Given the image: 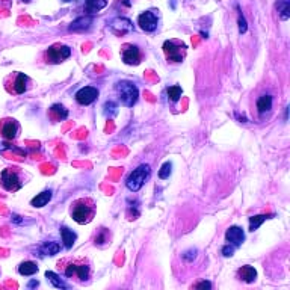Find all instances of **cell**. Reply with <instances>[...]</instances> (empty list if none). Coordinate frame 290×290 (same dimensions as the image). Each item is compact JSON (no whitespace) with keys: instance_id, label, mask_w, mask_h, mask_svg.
Returning <instances> with one entry per match:
<instances>
[{"instance_id":"4fadbf2b","label":"cell","mask_w":290,"mask_h":290,"mask_svg":"<svg viewBox=\"0 0 290 290\" xmlns=\"http://www.w3.org/2000/svg\"><path fill=\"white\" fill-rule=\"evenodd\" d=\"M225 241H227V244H231L233 247L239 248L245 241V233L241 227L233 225L225 231Z\"/></svg>"},{"instance_id":"8fae6325","label":"cell","mask_w":290,"mask_h":290,"mask_svg":"<svg viewBox=\"0 0 290 290\" xmlns=\"http://www.w3.org/2000/svg\"><path fill=\"white\" fill-rule=\"evenodd\" d=\"M121 58H123L125 65H139L141 59H142V55H141V50H139L138 45L125 44L123 50H121Z\"/></svg>"},{"instance_id":"d6986e66","label":"cell","mask_w":290,"mask_h":290,"mask_svg":"<svg viewBox=\"0 0 290 290\" xmlns=\"http://www.w3.org/2000/svg\"><path fill=\"white\" fill-rule=\"evenodd\" d=\"M108 0H85V12L88 15H94L103 8H106Z\"/></svg>"},{"instance_id":"277c9868","label":"cell","mask_w":290,"mask_h":290,"mask_svg":"<svg viewBox=\"0 0 290 290\" xmlns=\"http://www.w3.org/2000/svg\"><path fill=\"white\" fill-rule=\"evenodd\" d=\"M64 275L68 278H77L79 281H86L91 277V265L86 260L67 261L64 266Z\"/></svg>"},{"instance_id":"d590c367","label":"cell","mask_w":290,"mask_h":290,"mask_svg":"<svg viewBox=\"0 0 290 290\" xmlns=\"http://www.w3.org/2000/svg\"><path fill=\"white\" fill-rule=\"evenodd\" d=\"M12 221H14V222H17V224H21V222H23V221L20 219V216H18V215H12Z\"/></svg>"},{"instance_id":"ffe728a7","label":"cell","mask_w":290,"mask_h":290,"mask_svg":"<svg viewBox=\"0 0 290 290\" xmlns=\"http://www.w3.org/2000/svg\"><path fill=\"white\" fill-rule=\"evenodd\" d=\"M238 275H239V278H241L242 281H245V283H254L255 278H257V271H255L252 266L245 265V266H242V268L238 271Z\"/></svg>"},{"instance_id":"7c38bea8","label":"cell","mask_w":290,"mask_h":290,"mask_svg":"<svg viewBox=\"0 0 290 290\" xmlns=\"http://www.w3.org/2000/svg\"><path fill=\"white\" fill-rule=\"evenodd\" d=\"M100 91L94 86H85V88H81L77 92H76V101L82 106H88L91 103H94L98 97Z\"/></svg>"},{"instance_id":"1f68e13d","label":"cell","mask_w":290,"mask_h":290,"mask_svg":"<svg viewBox=\"0 0 290 290\" xmlns=\"http://www.w3.org/2000/svg\"><path fill=\"white\" fill-rule=\"evenodd\" d=\"M171 172H172V164L171 162H165L164 165L161 166V169H159V177L162 180H166V178H169Z\"/></svg>"},{"instance_id":"7402d4cb","label":"cell","mask_w":290,"mask_h":290,"mask_svg":"<svg viewBox=\"0 0 290 290\" xmlns=\"http://www.w3.org/2000/svg\"><path fill=\"white\" fill-rule=\"evenodd\" d=\"M38 272V266L34 261H23L18 265V274L23 277H32Z\"/></svg>"},{"instance_id":"8d00e7d4","label":"cell","mask_w":290,"mask_h":290,"mask_svg":"<svg viewBox=\"0 0 290 290\" xmlns=\"http://www.w3.org/2000/svg\"><path fill=\"white\" fill-rule=\"evenodd\" d=\"M38 284H40V283H38L37 280H32V281L28 284V287H38Z\"/></svg>"},{"instance_id":"4dcf8cb0","label":"cell","mask_w":290,"mask_h":290,"mask_svg":"<svg viewBox=\"0 0 290 290\" xmlns=\"http://www.w3.org/2000/svg\"><path fill=\"white\" fill-rule=\"evenodd\" d=\"M238 23H239V34L241 35L245 34L248 31V24H247V20H245V17H244L242 11L239 8H238Z\"/></svg>"},{"instance_id":"74e56055","label":"cell","mask_w":290,"mask_h":290,"mask_svg":"<svg viewBox=\"0 0 290 290\" xmlns=\"http://www.w3.org/2000/svg\"><path fill=\"white\" fill-rule=\"evenodd\" d=\"M23 2H26V3H29V2H31V0H23Z\"/></svg>"},{"instance_id":"484cf974","label":"cell","mask_w":290,"mask_h":290,"mask_svg":"<svg viewBox=\"0 0 290 290\" xmlns=\"http://www.w3.org/2000/svg\"><path fill=\"white\" fill-rule=\"evenodd\" d=\"M277 11L283 21H287L290 17V0H277Z\"/></svg>"},{"instance_id":"8992f818","label":"cell","mask_w":290,"mask_h":290,"mask_svg":"<svg viewBox=\"0 0 290 290\" xmlns=\"http://www.w3.org/2000/svg\"><path fill=\"white\" fill-rule=\"evenodd\" d=\"M186 44L183 42H177L174 40H169V41L164 42V53L166 55L168 61L171 62H183L184 59V55H186Z\"/></svg>"},{"instance_id":"44dd1931","label":"cell","mask_w":290,"mask_h":290,"mask_svg":"<svg viewBox=\"0 0 290 290\" xmlns=\"http://www.w3.org/2000/svg\"><path fill=\"white\" fill-rule=\"evenodd\" d=\"M111 244V234H109V230L108 228H100L94 238V245L98 247V248H103L106 245Z\"/></svg>"},{"instance_id":"f546056e","label":"cell","mask_w":290,"mask_h":290,"mask_svg":"<svg viewBox=\"0 0 290 290\" xmlns=\"http://www.w3.org/2000/svg\"><path fill=\"white\" fill-rule=\"evenodd\" d=\"M166 94H168L169 100H171L172 103H175V101L180 100V97H181V94H183V89H181L178 85H174V86H169V88L166 89Z\"/></svg>"},{"instance_id":"e0dca14e","label":"cell","mask_w":290,"mask_h":290,"mask_svg":"<svg viewBox=\"0 0 290 290\" xmlns=\"http://www.w3.org/2000/svg\"><path fill=\"white\" fill-rule=\"evenodd\" d=\"M48 115L53 121H64L68 118V111L62 106V104H53L50 109H48Z\"/></svg>"},{"instance_id":"3957f363","label":"cell","mask_w":290,"mask_h":290,"mask_svg":"<svg viewBox=\"0 0 290 290\" xmlns=\"http://www.w3.org/2000/svg\"><path fill=\"white\" fill-rule=\"evenodd\" d=\"M115 91L118 94V98L121 104L125 108H133L139 98V89L138 86L130 81H121L115 85Z\"/></svg>"},{"instance_id":"4316f807","label":"cell","mask_w":290,"mask_h":290,"mask_svg":"<svg viewBox=\"0 0 290 290\" xmlns=\"http://www.w3.org/2000/svg\"><path fill=\"white\" fill-rule=\"evenodd\" d=\"M103 114H104V117L109 118V120L115 118V117L118 115V104H117L114 100L106 101V103L103 104Z\"/></svg>"},{"instance_id":"5b68a950","label":"cell","mask_w":290,"mask_h":290,"mask_svg":"<svg viewBox=\"0 0 290 290\" xmlns=\"http://www.w3.org/2000/svg\"><path fill=\"white\" fill-rule=\"evenodd\" d=\"M150 174H151V168H150L148 164L139 165L136 169H133L130 172V175L127 177V180H125L127 189L131 191V192H138L145 184V181L148 180Z\"/></svg>"},{"instance_id":"e575fe53","label":"cell","mask_w":290,"mask_h":290,"mask_svg":"<svg viewBox=\"0 0 290 290\" xmlns=\"http://www.w3.org/2000/svg\"><path fill=\"white\" fill-rule=\"evenodd\" d=\"M195 289H212V283L210 281H200L198 284H195Z\"/></svg>"},{"instance_id":"9a60e30c","label":"cell","mask_w":290,"mask_h":290,"mask_svg":"<svg viewBox=\"0 0 290 290\" xmlns=\"http://www.w3.org/2000/svg\"><path fill=\"white\" fill-rule=\"evenodd\" d=\"M61 251V245L58 242H42L38 248V255L40 257H51V255H56L58 252Z\"/></svg>"},{"instance_id":"f1b7e54d","label":"cell","mask_w":290,"mask_h":290,"mask_svg":"<svg viewBox=\"0 0 290 290\" xmlns=\"http://www.w3.org/2000/svg\"><path fill=\"white\" fill-rule=\"evenodd\" d=\"M127 213L130 219H136L141 215L139 201L138 200H127Z\"/></svg>"},{"instance_id":"cb8c5ba5","label":"cell","mask_w":290,"mask_h":290,"mask_svg":"<svg viewBox=\"0 0 290 290\" xmlns=\"http://www.w3.org/2000/svg\"><path fill=\"white\" fill-rule=\"evenodd\" d=\"M272 109V97L271 95H261L257 100V111L260 115H265L266 112H269Z\"/></svg>"},{"instance_id":"52a82bcc","label":"cell","mask_w":290,"mask_h":290,"mask_svg":"<svg viewBox=\"0 0 290 290\" xmlns=\"http://www.w3.org/2000/svg\"><path fill=\"white\" fill-rule=\"evenodd\" d=\"M70 56H71V48L64 44H53L45 51L47 62H50V64H61L65 59H68Z\"/></svg>"},{"instance_id":"9c48e42d","label":"cell","mask_w":290,"mask_h":290,"mask_svg":"<svg viewBox=\"0 0 290 290\" xmlns=\"http://www.w3.org/2000/svg\"><path fill=\"white\" fill-rule=\"evenodd\" d=\"M138 24L145 32H154L157 29V24H159V17L153 11H145V12L139 14Z\"/></svg>"},{"instance_id":"7a4b0ae2","label":"cell","mask_w":290,"mask_h":290,"mask_svg":"<svg viewBox=\"0 0 290 290\" xmlns=\"http://www.w3.org/2000/svg\"><path fill=\"white\" fill-rule=\"evenodd\" d=\"M23 184H24V178H23V172L20 168L11 166V168H5L0 172V186L5 191L17 192L23 188Z\"/></svg>"},{"instance_id":"5bb4252c","label":"cell","mask_w":290,"mask_h":290,"mask_svg":"<svg viewBox=\"0 0 290 290\" xmlns=\"http://www.w3.org/2000/svg\"><path fill=\"white\" fill-rule=\"evenodd\" d=\"M92 23H94V17L85 14L82 17L76 18V20L70 24L68 31H70V32H86V31L91 29Z\"/></svg>"},{"instance_id":"f35d334b","label":"cell","mask_w":290,"mask_h":290,"mask_svg":"<svg viewBox=\"0 0 290 290\" xmlns=\"http://www.w3.org/2000/svg\"><path fill=\"white\" fill-rule=\"evenodd\" d=\"M64 2H70V0H64Z\"/></svg>"},{"instance_id":"2e32d148","label":"cell","mask_w":290,"mask_h":290,"mask_svg":"<svg viewBox=\"0 0 290 290\" xmlns=\"http://www.w3.org/2000/svg\"><path fill=\"white\" fill-rule=\"evenodd\" d=\"M61 238H62V244H64L65 249H71L73 245H74V242H76V239H77V234L73 230H70L68 227L64 225V227H61Z\"/></svg>"},{"instance_id":"83f0119b","label":"cell","mask_w":290,"mask_h":290,"mask_svg":"<svg viewBox=\"0 0 290 290\" xmlns=\"http://www.w3.org/2000/svg\"><path fill=\"white\" fill-rule=\"evenodd\" d=\"M274 215H257V216H251L249 218V231H255L266 219L272 218Z\"/></svg>"},{"instance_id":"30bf717a","label":"cell","mask_w":290,"mask_h":290,"mask_svg":"<svg viewBox=\"0 0 290 290\" xmlns=\"http://www.w3.org/2000/svg\"><path fill=\"white\" fill-rule=\"evenodd\" d=\"M20 125L14 118H5L0 121V136L6 141H14L18 136Z\"/></svg>"},{"instance_id":"d4e9b609","label":"cell","mask_w":290,"mask_h":290,"mask_svg":"<svg viewBox=\"0 0 290 290\" xmlns=\"http://www.w3.org/2000/svg\"><path fill=\"white\" fill-rule=\"evenodd\" d=\"M45 278L53 284V287H56V289H68V284L56 274V272H53V271H47L45 272Z\"/></svg>"},{"instance_id":"836d02e7","label":"cell","mask_w":290,"mask_h":290,"mask_svg":"<svg viewBox=\"0 0 290 290\" xmlns=\"http://www.w3.org/2000/svg\"><path fill=\"white\" fill-rule=\"evenodd\" d=\"M234 249H236V247H233L231 244H227V245L222 248V254H224V257H231V255L234 254Z\"/></svg>"},{"instance_id":"ac0fdd59","label":"cell","mask_w":290,"mask_h":290,"mask_svg":"<svg viewBox=\"0 0 290 290\" xmlns=\"http://www.w3.org/2000/svg\"><path fill=\"white\" fill-rule=\"evenodd\" d=\"M28 82H29V77H28L24 73H15L12 91H14L15 94H23V92L28 89Z\"/></svg>"},{"instance_id":"ba28073f","label":"cell","mask_w":290,"mask_h":290,"mask_svg":"<svg viewBox=\"0 0 290 290\" xmlns=\"http://www.w3.org/2000/svg\"><path fill=\"white\" fill-rule=\"evenodd\" d=\"M108 24H109V31L117 37H123V35L133 32V23L125 17H117V18L111 20Z\"/></svg>"},{"instance_id":"6da1fadb","label":"cell","mask_w":290,"mask_h":290,"mask_svg":"<svg viewBox=\"0 0 290 290\" xmlns=\"http://www.w3.org/2000/svg\"><path fill=\"white\" fill-rule=\"evenodd\" d=\"M95 213H97V204L89 197L73 201L71 207H70V215H71L73 221L77 222L79 225H86V224L92 222V219L95 218Z\"/></svg>"},{"instance_id":"603a6c76","label":"cell","mask_w":290,"mask_h":290,"mask_svg":"<svg viewBox=\"0 0 290 290\" xmlns=\"http://www.w3.org/2000/svg\"><path fill=\"white\" fill-rule=\"evenodd\" d=\"M51 200V191H44L41 194H38L35 198H32L31 206L35 208H41L48 204V201Z\"/></svg>"},{"instance_id":"d6a6232c","label":"cell","mask_w":290,"mask_h":290,"mask_svg":"<svg viewBox=\"0 0 290 290\" xmlns=\"http://www.w3.org/2000/svg\"><path fill=\"white\" fill-rule=\"evenodd\" d=\"M181 257H183V260H186V261H194L195 257H197V249H188V251L183 252Z\"/></svg>"}]
</instances>
